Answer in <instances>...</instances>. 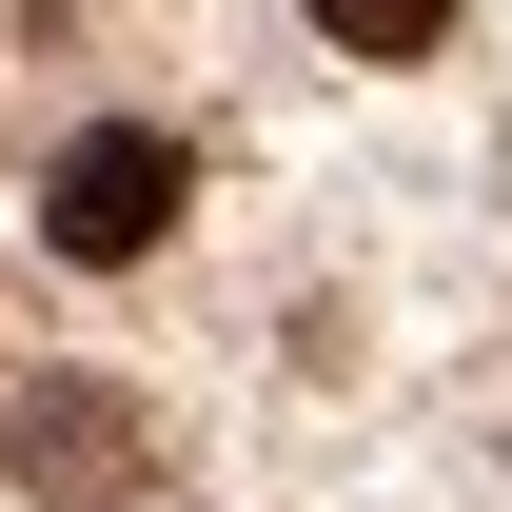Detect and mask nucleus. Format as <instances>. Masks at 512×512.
I'll list each match as a JSON object with an SVG mask.
<instances>
[{
	"instance_id": "nucleus-3",
	"label": "nucleus",
	"mask_w": 512,
	"mask_h": 512,
	"mask_svg": "<svg viewBox=\"0 0 512 512\" xmlns=\"http://www.w3.org/2000/svg\"><path fill=\"white\" fill-rule=\"evenodd\" d=\"M316 40H355V60H434L453 0H316Z\"/></svg>"
},
{
	"instance_id": "nucleus-1",
	"label": "nucleus",
	"mask_w": 512,
	"mask_h": 512,
	"mask_svg": "<svg viewBox=\"0 0 512 512\" xmlns=\"http://www.w3.org/2000/svg\"><path fill=\"white\" fill-rule=\"evenodd\" d=\"M178 197H197V158H178L158 119H79L60 158H40V237H60L79 276H119V256L178 237Z\"/></svg>"
},
{
	"instance_id": "nucleus-2",
	"label": "nucleus",
	"mask_w": 512,
	"mask_h": 512,
	"mask_svg": "<svg viewBox=\"0 0 512 512\" xmlns=\"http://www.w3.org/2000/svg\"><path fill=\"white\" fill-rule=\"evenodd\" d=\"M20 493H60V512H119L138 473H158V434H138V394H99V375H60V394H20Z\"/></svg>"
}]
</instances>
